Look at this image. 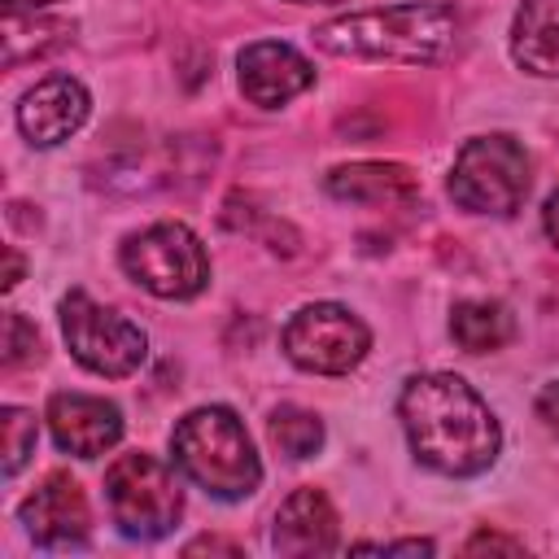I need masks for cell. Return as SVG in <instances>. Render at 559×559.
Returning a JSON list of instances; mask_svg holds the SVG:
<instances>
[{"label":"cell","instance_id":"cell-1","mask_svg":"<svg viewBox=\"0 0 559 559\" xmlns=\"http://www.w3.org/2000/svg\"><path fill=\"white\" fill-rule=\"evenodd\" d=\"M397 419L419 467L437 476H480L498 463L502 428L489 402L454 371L411 376L397 393Z\"/></svg>","mask_w":559,"mask_h":559},{"label":"cell","instance_id":"cell-2","mask_svg":"<svg viewBox=\"0 0 559 559\" xmlns=\"http://www.w3.org/2000/svg\"><path fill=\"white\" fill-rule=\"evenodd\" d=\"M314 48L345 61L384 66H441L463 44V13L445 0H406L380 9H354L310 31Z\"/></svg>","mask_w":559,"mask_h":559},{"label":"cell","instance_id":"cell-3","mask_svg":"<svg viewBox=\"0 0 559 559\" xmlns=\"http://www.w3.org/2000/svg\"><path fill=\"white\" fill-rule=\"evenodd\" d=\"M175 467L218 502H245L262 485V459L231 406H197L170 432Z\"/></svg>","mask_w":559,"mask_h":559},{"label":"cell","instance_id":"cell-4","mask_svg":"<svg viewBox=\"0 0 559 559\" xmlns=\"http://www.w3.org/2000/svg\"><path fill=\"white\" fill-rule=\"evenodd\" d=\"M533 183V162L524 153V144L507 131H489V135H472L450 166V201L467 214H485V218H511Z\"/></svg>","mask_w":559,"mask_h":559},{"label":"cell","instance_id":"cell-5","mask_svg":"<svg viewBox=\"0 0 559 559\" xmlns=\"http://www.w3.org/2000/svg\"><path fill=\"white\" fill-rule=\"evenodd\" d=\"M105 502L122 537L157 542L183 515V489L175 472L144 450H127L105 467Z\"/></svg>","mask_w":559,"mask_h":559},{"label":"cell","instance_id":"cell-6","mask_svg":"<svg viewBox=\"0 0 559 559\" xmlns=\"http://www.w3.org/2000/svg\"><path fill=\"white\" fill-rule=\"evenodd\" d=\"M127 280L162 301H192L210 284V253L188 223H148L131 231L118 249Z\"/></svg>","mask_w":559,"mask_h":559},{"label":"cell","instance_id":"cell-7","mask_svg":"<svg viewBox=\"0 0 559 559\" xmlns=\"http://www.w3.org/2000/svg\"><path fill=\"white\" fill-rule=\"evenodd\" d=\"M57 314H61V336H66V345H70V354L83 371L105 376V380H122V376L144 367L148 336L127 314L100 306L83 288H70L61 297Z\"/></svg>","mask_w":559,"mask_h":559},{"label":"cell","instance_id":"cell-8","mask_svg":"<svg viewBox=\"0 0 559 559\" xmlns=\"http://www.w3.org/2000/svg\"><path fill=\"white\" fill-rule=\"evenodd\" d=\"M284 354L310 376H349L367 349L371 328L341 301H310L284 323Z\"/></svg>","mask_w":559,"mask_h":559},{"label":"cell","instance_id":"cell-9","mask_svg":"<svg viewBox=\"0 0 559 559\" xmlns=\"http://www.w3.org/2000/svg\"><path fill=\"white\" fill-rule=\"evenodd\" d=\"M17 520L26 524V537L44 550H79L87 546V533H92L87 493L66 472H48L39 489L22 498Z\"/></svg>","mask_w":559,"mask_h":559},{"label":"cell","instance_id":"cell-10","mask_svg":"<svg viewBox=\"0 0 559 559\" xmlns=\"http://www.w3.org/2000/svg\"><path fill=\"white\" fill-rule=\"evenodd\" d=\"M44 419H48V432H52L57 450L74 454V459L109 454L122 441V428H127L118 402L96 397V393H74V389L52 393L48 406H44Z\"/></svg>","mask_w":559,"mask_h":559},{"label":"cell","instance_id":"cell-11","mask_svg":"<svg viewBox=\"0 0 559 559\" xmlns=\"http://www.w3.org/2000/svg\"><path fill=\"white\" fill-rule=\"evenodd\" d=\"M236 83L249 105L258 109H280L293 96H301L314 83V66L284 39H258L245 44L236 57Z\"/></svg>","mask_w":559,"mask_h":559},{"label":"cell","instance_id":"cell-12","mask_svg":"<svg viewBox=\"0 0 559 559\" xmlns=\"http://www.w3.org/2000/svg\"><path fill=\"white\" fill-rule=\"evenodd\" d=\"M87 114H92L87 87L70 74H48L31 92H22L13 118H17V131L35 148H57L61 140H70L87 122Z\"/></svg>","mask_w":559,"mask_h":559},{"label":"cell","instance_id":"cell-13","mask_svg":"<svg viewBox=\"0 0 559 559\" xmlns=\"http://www.w3.org/2000/svg\"><path fill=\"white\" fill-rule=\"evenodd\" d=\"M336 546H341V520H336V507L328 502V493L314 485L293 489L275 511L271 550L301 559V555H332Z\"/></svg>","mask_w":559,"mask_h":559},{"label":"cell","instance_id":"cell-14","mask_svg":"<svg viewBox=\"0 0 559 559\" xmlns=\"http://www.w3.org/2000/svg\"><path fill=\"white\" fill-rule=\"evenodd\" d=\"M328 192L349 205H402L419 197V179L402 162H349L328 170Z\"/></svg>","mask_w":559,"mask_h":559},{"label":"cell","instance_id":"cell-15","mask_svg":"<svg viewBox=\"0 0 559 559\" xmlns=\"http://www.w3.org/2000/svg\"><path fill=\"white\" fill-rule=\"evenodd\" d=\"M511 61L533 79H559V0H520L511 17Z\"/></svg>","mask_w":559,"mask_h":559},{"label":"cell","instance_id":"cell-16","mask_svg":"<svg viewBox=\"0 0 559 559\" xmlns=\"http://www.w3.org/2000/svg\"><path fill=\"white\" fill-rule=\"evenodd\" d=\"M450 336L463 354H498L515 336V314L498 297H467L450 310Z\"/></svg>","mask_w":559,"mask_h":559},{"label":"cell","instance_id":"cell-17","mask_svg":"<svg viewBox=\"0 0 559 559\" xmlns=\"http://www.w3.org/2000/svg\"><path fill=\"white\" fill-rule=\"evenodd\" d=\"M74 35V22L44 17V13H4V66H17L26 57L52 52Z\"/></svg>","mask_w":559,"mask_h":559},{"label":"cell","instance_id":"cell-18","mask_svg":"<svg viewBox=\"0 0 559 559\" xmlns=\"http://www.w3.org/2000/svg\"><path fill=\"white\" fill-rule=\"evenodd\" d=\"M266 432H271V445L293 463L314 459L323 450V437H328L323 419L314 411H306V406H275L271 419H266Z\"/></svg>","mask_w":559,"mask_h":559},{"label":"cell","instance_id":"cell-19","mask_svg":"<svg viewBox=\"0 0 559 559\" xmlns=\"http://www.w3.org/2000/svg\"><path fill=\"white\" fill-rule=\"evenodd\" d=\"M35 441H39V424L26 406H4L0 411V450H4V463L0 472L4 476H17L26 467V459L35 454Z\"/></svg>","mask_w":559,"mask_h":559},{"label":"cell","instance_id":"cell-20","mask_svg":"<svg viewBox=\"0 0 559 559\" xmlns=\"http://www.w3.org/2000/svg\"><path fill=\"white\" fill-rule=\"evenodd\" d=\"M39 358V332L17 310H4V367H22Z\"/></svg>","mask_w":559,"mask_h":559},{"label":"cell","instance_id":"cell-21","mask_svg":"<svg viewBox=\"0 0 559 559\" xmlns=\"http://www.w3.org/2000/svg\"><path fill=\"white\" fill-rule=\"evenodd\" d=\"M533 411H537V419L559 437V380H550L542 393H537V402H533Z\"/></svg>","mask_w":559,"mask_h":559},{"label":"cell","instance_id":"cell-22","mask_svg":"<svg viewBox=\"0 0 559 559\" xmlns=\"http://www.w3.org/2000/svg\"><path fill=\"white\" fill-rule=\"evenodd\" d=\"M480 550H507V555H520L524 546H520L515 537H498V533H476V537L467 542V555H480Z\"/></svg>","mask_w":559,"mask_h":559},{"label":"cell","instance_id":"cell-23","mask_svg":"<svg viewBox=\"0 0 559 559\" xmlns=\"http://www.w3.org/2000/svg\"><path fill=\"white\" fill-rule=\"evenodd\" d=\"M542 227H546L550 245L559 249V192H550V201H546V210H542Z\"/></svg>","mask_w":559,"mask_h":559},{"label":"cell","instance_id":"cell-24","mask_svg":"<svg viewBox=\"0 0 559 559\" xmlns=\"http://www.w3.org/2000/svg\"><path fill=\"white\" fill-rule=\"evenodd\" d=\"M201 550H223V555H240V546H231V542H218V537H201V542H188V555H201Z\"/></svg>","mask_w":559,"mask_h":559},{"label":"cell","instance_id":"cell-25","mask_svg":"<svg viewBox=\"0 0 559 559\" xmlns=\"http://www.w3.org/2000/svg\"><path fill=\"white\" fill-rule=\"evenodd\" d=\"M4 262H9V271H4V293H9V288H17V280H22V258H17V249H4Z\"/></svg>","mask_w":559,"mask_h":559},{"label":"cell","instance_id":"cell-26","mask_svg":"<svg viewBox=\"0 0 559 559\" xmlns=\"http://www.w3.org/2000/svg\"><path fill=\"white\" fill-rule=\"evenodd\" d=\"M44 4H57V0H4V13H26V9L39 13Z\"/></svg>","mask_w":559,"mask_h":559},{"label":"cell","instance_id":"cell-27","mask_svg":"<svg viewBox=\"0 0 559 559\" xmlns=\"http://www.w3.org/2000/svg\"><path fill=\"white\" fill-rule=\"evenodd\" d=\"M293 4H341V0H293Z\"/></svg>","mask_w":559,"mask_h":559}]
</instances>
